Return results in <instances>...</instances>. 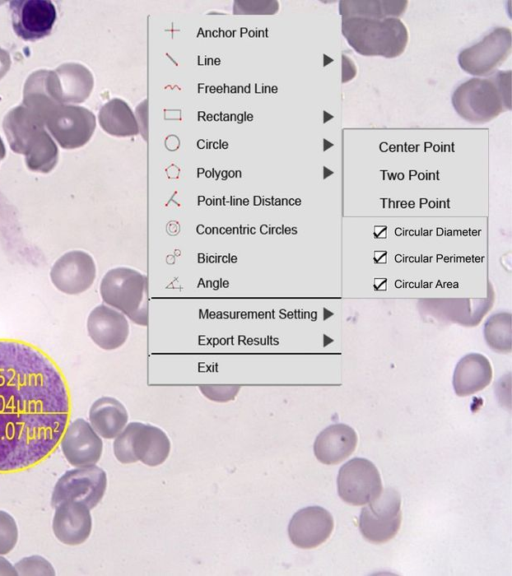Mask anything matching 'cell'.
<instances>
[{
    "label": "cell",
    "mask_w": 512,
    "mask_h": 576,
    "mask_svg": "<svg viewBox=\"0 0 512 576\" xmlns=\"http://www.w3.org/2000/svg\"><path fill=\"white\" fill-rule=\"evenodd\" d=\"M407 1H346L339 2V13L342 18L364 17L384 19L400 16L406 10Z\"/></svg>",
    "instance_id": "603a6c76"
},
{
    "label": "cell",
    "mask_w": 512,
    "mask_h": 576,
    "mask_svg": "<svg viewBox=\"0 0 512 576\" xmlns=\"http://www.w3.org/2000/svg\"><path fill=\"white\" fill-rule=\"evenodd\" d=\"M69 417L68 388L53 361L26 343L0 340V473L44 460Z\"/></svg>",
    "instance_id": "6da1fadb"
},
{
    "label": "cell",
    "mask_w": 512,
    "mask_h": 576,
    "mask_svg": "<svg viewBox=\"0 0 512 576\" xmlns=\"http://www.w3.org/2000/svg\"><path fill=\"white\" fill-rule=\"evenodd\" d=\"M104 303L124 314L135 324H148V279L130 267L108 270L100 282Z\"/></svg>",
    "instance_id": "5b68a950"
},
{
    "label": "cell",
    "mask_w": 512,
    "mask_h": 576,
    "mask_svg": "<svg viewBox=\"0 0 512 576\" xmlns=\"http://www.w3.org/2000/svg\"><path fill=\"white\" fill-rule=\"evenodd\" d=\"M96 277L93 257L82 250L64 253L53 264L50 278L55 288L68 295H77L88 290Z\"/></svg>",
    "instance_id": "7c38bea8"
},
{
    "label": "cell",
    "mask_w": 512,
    "mask_h": 576,
    "mask_svg": "<svg viewBox=\"0 0 512 576\" xmlns=\"http://www.w3.org/2000/svg\"><path fill=\"white\" fill-rule=\"evenodd\" d=\"M98 118L102 129L112 136L130 137L140 133L132 109L122 99L114 98L105 103L99 111Z\"/></svg>",
    "instance_id": "7402d4cb"
},
{
    "label": "cell",
    "mask_w": 512,
    "mask_h": 576,
    "mask_svg": "<svg viewBox=\"0 0 512 576\" xmlns=\"http://www.w3.org/2000/svg\"><path fill=\"white\" fill-rule=\"evenodd\" d=\"M511 313L492 314L484 324V338L487 345L498 353L511 352Z\"/></svg>",
    "instance_id": "cb8c5ba5"
},
{
    "label": "cell",
    "mask_w": 512,
    "mask_h": 576,
    "mask_svg": "<svg viewBox=\"0 0 512 576\" xmlns=\"http://www.w3.org/2000/svg\"><path fill=\"white\" fill-rule=\"evenodd\" d=\"M4 156H5V147L2 139L0 138V160H2Z\"/></svg>",
    "instance_id": "f546056e"
},
{
    "label": "cell",
    "mask_w": 512,
    "mask_h": 576,
    "mask_svg": "<svg viewBox=\"0 0 512 576\" xmlns=\"http://www.w3.org/2000/svg\"><path fill=\"white\" fill-rule=\"evenodd\" d=\"M18 541V527L15 519L0 510V555H6L13 550Z\"/></svg>",
    "instance_id": "484cf974"
},
{
    "label": "cell",
    "mask_w": 512,
    "mask_h": 576,
    "mask_svg": "<svg viewBox=\"0 0 512 576\" xmlns=\"http://www.w3.org/2000/svg\"><path fill=\"white\" fill-rule=\"evenodd\" d=\"M17 575L20 576H54L52 564L40 555L27 556L14 565Z\"/></svg>",
    "instance_id": "d4e9b609"
},
{
    "label": "cell",
    "mask_w": 512,
    "mask_h": 576,
    "mask_svg": "<svg viewBox=\"0 0 512 576\" xmlns=\"http://www.w3.org/2000/svg\"><path fill=\"white\" fill-rule=\"evenodd\" d=\"M171 444L166 433L153 425L131 422L115 438L113 451L123 464L141 461L158 466L169 456Z\"/></svg>",
    "instance_id": "8992f818"
},
{
    "label": "cell",
    "mask_w": 512,
    "mask_h": 576,
    "mask_svg": "<svg viewBox=\"0 0 512 576\" xmlns=\"http://www.w3.org/2000/svg\"><path fill=\"white\" fill-rule=\"evenodd\" d=\"M107 488L105 471L96 466L76 467L66 471L56 482L51 505L56 507L65 500H75L93 509L102 500Z\"/></svg>",
    "instance_id": "30bf717a"
},
{
    "label": "cell",
    "mask_w": 512,
    "mask_h": 576,
    "mask_svg": "<svg viewBox=\"0 0 512 576\" xmlns=\"http://www.w3.org/2000/svg\"><path fill=\"white\" fill-rule=\"evenodd\" d=\"M55 537L63 544L76 546L84 543L91 534L90 509L75 500H65L55 507L52 520Z\"/></svg>",
    "instance_id": "e0dca14e"
},
{
    "label": "cell",
    "mask_w": 512,
    "mask_h": 576,
    "mask_svg": "<svg viewBox=\"0 0 512 576\" xmlns=\"http://www.w3.org/2000/svg\"><path fill=\"white\" fill-rule=\"evenodd\" d=\"M41 118L45 127L65 149L85 145L92 137L96 119L94 114L81 106L64 105L55 102L48 106Z\"/></svg>",
    "instance_id": "52a82bcc"
},
{
    "label": "cell",
    "mask_w": 512,
    "mask_h": 576,
    "mask_svg": "<svg viewBox=\"0 0 512 576\" xmlns=\"http://www.w3.org/2000/svg\"><path fill=\"white\" fill-rule=\"evenodd\" d=\"M278 10L276 1H235L234 14H273Z\"/></svg>",
    "instance_id": "4316f807"
},
{
    "label": "cell",
    "mask_w": 512,
    "mask_h": 576,
    "mask_svg": "<svg viewBox=\"0 0 512 576\" xmlns=\"http://www.w3.org/2000/svg\"><path fill=\"white\" fill-rule=\"evenodd\" d=\"M87 331L91 340L101 349L114 350L121 347L129 335L127 317L106 305L96 306L87 319Z\"/></svg>",
    "instance_id": "ac0fdd59"
},
{
    "label": "cell",
    "mask_w": 512,
    "mask_h": 576,
    "mask_svg": "<svg viewBox=\"0 0 512 576\" xmlns=\"http://www.w3.org/2000/svg\"><path fill=\"white\" fill-rule=\"evenodd\" d=\"M17 571L3 555H0V576H16Z\"/></svg>",
    "instance_id": "83f0119b"
},
{
    "label": "cell",
    "mask_w": 512,
    "mask_h": 576,
    "mask_svg": "<svg viewBox=\"0 0 512 576\" xmlns=\"http://www.w3.org/2000/svg\"><path fill=\"white\" fill-rule=\"evenodd\" d=\"M334 521L330 512L320 506L298 510L288 525L291 542L302 549H311L324 543L330 536Z\"/></svg>",
    "instance_id": "2e32d148"
},
{
    "label": "cell",
    "mask_w": 512,
    "mask_h": 576,
    "mask_svg": "<svg viewBox=\"0 0 512 576\" xmlns=\"http://www.w3.org/2000/svg\"><path fill=\"white\" fill-rule=\"evenodd\" d=\"M341 31L349 46L363 56L398 57L409 39L408 30L398 17L342 18Z\"/></svg>",
    "instance_id": "277c9868"
},
{
    "label": "cell",
    "mask_w": 512,
    "mask_h": 576,
    "mask_svg": "<svg viewBox=\"0 0 512 576\" xmlns=\"http://www.w3.org/2000/svg\"><path fill=\"white\" fill-rule=\"evenodd\" d=\"M13 30L25 41L48 36L56 21V7L48 0H13L9 2Z\"/></svg>",
    "instance_id": "4fadbf2b"
},
{
    "label": "cell",
    "mask_w": 512,
    "mask_h": 576,
    "mask_svg": "<svg viewBox=\"0 0 512 576\" xmlns=\"http://www.w3.org/2000/svg\"><path fill=\"white\" fill-rule=\"evenodd\" d=\"M89 421L99 436L112 439L124 429L128 421V413L120 401L104 396L91 405Z\"/></svg>",
    "instance_id": "44dd1931"
},
{
    "label": "cell",
    "mask_w": 512,
    "mask_h": 576,
    "mask_svg": "<svg viewBox=\"0 0 512 576\" xmlns=\"http://www.w3.org/2000/svg\"><path fill=\"white\" fill-rule=\"evenodd\" d=\"M337 490L347 504L365 505L383 490L376 466L365 458H353L341 466L337 476Z\"/></svg>",
    "instance_id": "8fae6325"
},
{
    "label": "cell",
    "mask_w": 512,
    "mask_h": 576,
    "mask_svg": "<svg viewBox=\"0 0 512 576\" xmlns=\"http://www.w3.org/2000/svg\"><path fill=\"white\" fill-rule=\"evenodd\" d=\"M3 128L11 149L25 155L27 167L48 173L58 161V149L43 119L23 104L8 112Z\"/></svg>",
    "instance_id": "7a4b0ae2"
},
{
    "label": "cell",
    "mask_w": 512,
    "mask_h": 576,
    "mask_svg": "<svg viewBox=\"0 0 512 576\" xmlns=\"http://www.w3.org/2000/svg\"><path fill=\"white\" fill-rule=\"evenodd\" d=\"M511 71H497L488 78H471L461 83L452 94L456 113L472 124L487 123L505 110L510 103Z\"/></svg>",
    "instance_id": "3957f363"
},
{
    "label": "cell",
    "mask_w": 512,
    "mask_h": 576,
    "mask_svg": "<svg viewBox=\"0 0 512 576\" xmlns=\"http://www.w3.org/2000/svg\"><path fill=\"white\" fill-rule=\"evenodd\" d=\"M11 65L9 53L0 48V79L8 72Z\"/></svg>",
    "instance_id": "f1b7e54d"
},
{
    "label": "cell",
    "mask_w": 512,
    "mask_h": 576,
    "mask_svg": "<svg viewBox=\"0 0 512 576\" xmlns=\"http://www.w3.org/2000/svg\"><path fill=\"white\" fill-rule=\"evenodd\" d=\"M492 366L482 354L462 357L453 373V389L458 396H468L484 389L491 382Z\"/></svg>",
    "instance_id": "ffe728a7"
},
{
    "label": "cell",
    "mask_w": 512,
    "mask_h": 576,
    "mask_svg": "<svg viewBox=\"0 0 512 576\" xmlns=\"http://www.w3.org/2000/svg\"><path fill=\"white\" fill-rule=\"evenodd\" d=\"M46 83L50 95L64 105L84 102L94 86L89 69L77 63L63 64L54 71L47 70Z\"/></svg>",
    "instance_id": "5bb4252c"
},
{
    "label": "cell",
    "mask_w": 512,
    "mask_h": 576,
    "mask_svg": "<svg viewBox=\"0 0 512 576\" xmlns=\"http://www.w3.org/2000/svg\"><path fill=\"white\" fill-rule=\"evenodd\" d=\"M402 519L401 497L397 490L386 488L362 508L358 526L369 542L382 544L398 532Z\"/></svg>",
    "instance_id": "ba28073f"
},
{
    "label": "cell",
    "mask_w": 512,
    "mask_h": 576,
    "mask_svg": "<svg viewBox=\"0 0 512 576\" xmlns=\"http://www.w3.org/2000/svg\"><path fill=\"white\" fill-rule=\"evenodd\" d=\"M511 53V30L492 29L482 40L464 48L458 54L461 69L473 76L492 75Z\"/></svg>",
    "instance_id": "9c48e42d"
},
{
    "label": "cell",
    "mask_w": 512,
    "mask_h": 576,
    "mask_svg": "<svg viewBox=\"0 0 512 576\" xmlns=\"http://www.w3.org/2000/svg\"><path fill=\"white\" fill-rule=\"evenodd\" d=\"M356 445L355 430L346 424L337 423L328 426L318 434L313 450L321 463L334 465L350 456Z\"/></svg>",
    "instance_id": "d6986e66"
},
{
    "label": "cell",
    "mask_w": 512,
    "mask_h": 576,
    "mask_svg": "<svg viewBox=\"0 0 512 576\" xmlns=\"http://www.w3.org/2000/svg\"><path fill=\"white\" fill-rule=\"evenodd\" d=\"M62 453L75 467L96 464L103 450V442L90 423L82 418L67 424L60 440Z\"/></svg>",
    "instance_id": "9a60e30c"
}]
</instances>
